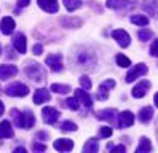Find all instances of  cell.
Masks as SVG:
<instances>
[{
    "label": "cell",
    "instance_id": "83f0119b",
    "mask_svg": "<svg viewBox=\"0 0 158 153\" xmlns=\"http://www.w3.org/2000/svg\"><path fill=\"white\" fill-rule=\"evenodd\" d=\"M51 91L58 93V94H69V93H70V86H69V85L53 83V85H51Z\"/></svg>",
    "mask_w": 158,
    "mask_h": 153
},
{
    "label": "cell",
    "instance_id": "d590c367",
    "mask_svg": "<svg viewBox=\"0 0 158 153\" xmlns=\"http://www.w3.org/2000/svg\"><path fill=\"white\" fill-rule=\"evenodd\" d=\"M99 136L101 137H110V136H112V128H109V126L101 128L99 129Z\"/></svg>",
    "mask_w": 158,
    "mask_h": 153
},
{
    "label": "cell",
    "instance_id": "5b68a950",
    "mask_svg": "<svg viewBox=\"0 0 158 153\" xmlns=\"http://www.w3.org/2000/svg\"><path fill=\"white\" fill-rule=\"evenodd\" d=\"M112 38H115L117 43L122 48H126V46H129V43H131L129 34L125 31V29H117V31H112Z\"/></svg>",
    "mask_w": 158,
    "mask_h": 153
},
{
    "label": "cell",
    "instance_id": "277c9868",
    "mask_svg": "<svg viewBox=\"0 0 158 153\" xmlns=\"http://www.w3.org/2000/svg\"><path fill=\"white\" fill-rule=\"evenodd\" d=\"M45 62H46V65H48L53 72H61L62 70V56L59 53L48 54V56H46V59H45Z\"/></svg>",
    "mask_w": 158,
    "mask_h": 153
},
{
    "label": "cell",
    "instance_id": "ffe728a7",
    "mask_svg": "<svg viewBox=\"0 0 158 153\" xmlns=\"http://www.w3.org/2000/svg\"><path fill=\"white\" fill-rule=\"evenodd\" d=\"M115 117H117V110L115 109H106V110L98 112V118L104 120V121H109V123H114Z\"/></svg>",
    "mask_w": 158,
    "mask_h": 153
},
{
    "label": "cell",
    "instance_id": "836d02e7",
    "mask_svg": "<svg viewBox=\"0 0 158 153\" xmlns=\"http://www.w3.org/2000/svg\"><path fill=\"white\" fill-rule=\"evenodd\" d=\"M66 105L70 110H78V99L77 97H69V99H66Z\"/></svg>",
    "mask_w": 158,
    "mask_h": 153
},
{
    "label": "cell",
    "instance_id": "8fae6325",
    "mask_svg": "<svg viewBox=\"0 0 158 153\" xmlns=\"http://www.w3.org/2000/svg\"><path fill=\"white\" fill-rule=\"evenodd\" d=\"M13 46L16 48L18 53L24 54L26 50H27V38L24 37V34H16L15 38H13Z\"/></svg>",
    "mask_w": 158,
    "mask_h": 153
},
{
    "label": "cell",
    "instance_id": "cb8c5ba5",
    "mask_svg": "<svg viewBox=\"0 0 158 153\" xmlns=\"http://www.w3.org/2000/svg\"><path fill=\"white\" fill-rule=\"evenodd\" d=\"M11 118H13V121H15V124L18 128L24 129V112H19V110L13 109L11 110Z\"/></svg>",
    "mask_w": 158,
    "mask_h": 153
},
{
    "label": "cell",
    "instance_id": "1f68e13d",
    "mask_svg": "<svg viewBox=\"0 0 158 153\" xmlns=\"http://www.w3.org/2000/svg\"><path fill=\"white\" fill-rule=\"evenodd\" d=\"M137 37H139V40H141V42H147V40H150V38L153 37V32L144 29V31H139L137 32Z\"/></svg>",
    "mask_w": 158,
    "mask_h": 153
},
{
    "label": "cell",
    "instance_id": "e575fe53",
    "mask_svg": "<svg viewBox=\"0 0 158 153\" xmlns=\"http://www.w3.org/2000/svg\"><path fill=\"white\" fill-rule=\"evenodd\" d=\"M80 85H81V88H83V89H86V91H88V89L91 88V80L88 78L86 75H83V76H80Z\"/></svg>",
    "mask_w": 158,
    "mask_h": 153
},
{
    "label": "cell",
    "instance_id": "7c38bea8",
    "mask_svg": "<svg viewBox=\"0 0 158 153\" xmlns=\"http://www.w3.org/2000/svg\"><path fill=\"white\" fill-rule=\"evenodd\" d=\"M37 3H39V6L46 13H58L59 5H58L56 0H37Z\"/></svg>",
    "mask_w": 158,
    "mask_h": 153
},
{
    "label": "cell",
    "instance_id": "f1b7e54d",
    "mask_svg": "<svg viewBox=\"0 0 158 153\" xmlns=\"http://www.w3.org/2000/svg\"><path fill=\"white\" fill-rule=\"evenodd\" d=\"M131 23L136 26H147L148 24V18L144 14H133L131 16Z\"/></svg>",
    "mask_w": 158,
    "mask_h": 153
},
{
    "label": "cell",
    "instance_id": "52a82bcc",
    "mask_svg": "<svg viewBox=\"0 0 158 153\" xmlns=\"http://www.w3.org/2000/svg\"><path fill=\"white\" fill-rule=\"evenodd\" d=\"M114 86H115V80H112V78H109V80H106L104 83H101V85H99V89H98V99H99V101H107L109 91L112 89Z\"/></svg>",
    "mask_w": 158,
    "mask_h": 153
},
{
    "label": "cell",
    "instance_id": "603a6c76",
    "mask_svg": "<svg viewBox=\"0 0 158 153\" xmlns=\"http://www.w3.org/2000/svg\"><path fill=\"white\" fill-rule=\"evenodd\" d=\"M99 150V140L91 137L89 140H86V143L83 145V151L85 153H96Z\"/></svg>",
    "mask_w": 158,
    "mask_h": 153
},
{
    "label": "cell",
    "instance_id": "3957f363",
    "mask_svg": "<svg viewBox=\"0 0 158 153\" xmlns=\"http://www.w3.org/2000/svg\"><path fill=\"white\" fill-rule=\"evenodd\" d=\"M26 75L29 76L31 80L37 81V83H42L45 80V73L40 69V65H37V64H31L29 67H27V69H26Z\"/></svg>",
    "mask_w": 158,
    "mask_h": 153
},
{
    "label": "cell",
    "instance_id": "d6a6232c",
    "mask_svg": "<svg viewBox=\"0 0 158 153\" xmlns=\"http://www.w3.org/2000/svg\"><path fill=\"white\" fill-rule=\"evenodd\" d=\"M61 129L66 131V132H70V131H75L77 129V124L72 123V121H62L61 123Z\"/></svg>",
    "mask_w": 158,
    "mask_h": 153
},
{
    "label": "cell",
    "instance_id": "7402d4cb",
    "mask_svg": "<svg viewBox=\"0 0 158 153\" xmlns=\"http://www.w3.org/2000/svg\"><path fill=\"white\" fill-rule=\"evenodd\" d=\"M137 118H139V121H142V123H148V121L153 118V109L152 107L141 109V112L137 113Z\"/></svg>",
    "mask_w": 158,
    "mask_h": 153
},
{
    "label": "cell",
    "instance_id": "7a4b0ae2",
    "mask_svg": "<svg viewBox=\"0 0 158 153\" xmlns=\"http://www.w3.org/2000/svg\"><path fill=\"white\" fill-rule=\"evenodd\" d=\"M6 96H11V97H24V96L29 94V88L24 83H11L5 88Z\"/></svg>",
    "mask_w": 158,
    "mask_h": 153
},
{
    "label": "cell",
    "instance_id": "f35d334b",
    "mask_svg": "<svg viewBox=\"0 0 158 153\" xmlns=\"http://www.w3.org/2000/svg\"><path fill=\"white\" fill-rule=\"evenodd\" d=\"M32 53H34V54H37V56H40V54L43 53V46H42L40 43L34 45V48H32Z\"/></svg>",
    "mask_w": 158,
    "mask_h": 153
},
{
    "label": "cell",
    "instance_id": "484cf974",
    "mask_svg": "<svg viewBox=\"0 0 158 153\" xmlns=\"http://www.w3.org/2000/svg\"><path fill=\"white\" fill-rule=\"evenodd\" d=\"M61 24L64 27H80L81 26V19H78V18H62Z\"/></svg>",
    "mask_w": 158,
    "mask_h": 153
},
{
    "label": "cell",
    "instance_id": "ba28073f",
    "mask_svg": "<svg viewBox=\"0 0 158 153\" xmlns=\"http://www.w3.org/2000/svg\"><path fill=\"white\" fill-rule=\"evenodd\" d=\"M150 89V81H147V80H142V81H139L134 88H133V97H136V99H141V97H144V96L147 94V91Z\"/></svg>",
    "mask_w": 158,
    "mask_h": 153
},
{
    "label": "cell",
    "instance_id": "2e32d148",
    "mask_svg": "<svg viewBox=\"0 0 158 153\" xmlns=\"http://www.w3.org/2000/svg\"><path fill=\"white\" fill-rule=\"evenodd\" d=\"M50 99H51L50 91H48V89H43V88L37 89L35 94H34V104H37V105H40V104H43V102H48Z\"/></svg>",
    "mask_w": 158,
    "mask_h": 153
},
{
    "label": "cell",
    "instance_id": "9c48e42d",
    "mask_svg": "<svg viewBox=\"0 0 158 153\" xmlns=\"http://www.w3.org/2000/svg\"><path fill=\"white\" fill-rule=\"evenodd\" d=\"M42 115H43V121L46 124H54L59 118V112L56 109H53V107H45L42 110Z\"/></svg>",
    "mask_w": 158,
    "mask_h": 153
},
{
    "label": "cell",
    "instance_id": "4dcf8cb0",
    "mask_svg": "<svg viewBox=\"0 0 158 153\" xmlns=\"http://www.w3.org/2000/svg\"><path fill=\"white\" fill-rule=\"evenodd\" d=\"M117 64L120 65V67H129L131 65V61H129V57H126L125 54H117Z\"/></svg>",
    "mask_w": 158,
    "mask_h": 153
},
{
    "label": "cell",
    "instance_id": "b9f144b4",
    "mask_svg": "<svg viewBox=\"0 0 158 153\" xmlns=\"http://www.w3.org/2000/svg\"><path fill=\"white\" fill-rule=\"evenodd\" d=\"M3 110H5V107H3V102L0 101V117H2V115H3Z\"/></svg>",
    "mask_w": 158,
    "mask_h": 153
},
{
    "label": "cell",
    "instance_id": "f6af8a7d",
    "mask_svg": "<svg viewBox=\"0 0 158 153\" xmlns=\"http://www.w3.org/2000/svg\"><path fill=\"white\" fill-rule=\"evenodd\" d=\"M156 139H158V123H156Z\"/></svg>",
    "mask_w": 158,
    "mask_h": 153
},
{
    "label": "cell",
    "instance_id": "ee69618b",
    "mask_svg": "<svg viewBox=\"0 0 158 153\" xmlns=\"http://www.w3.org/2000/svg\"><path fill=\"white\" fill-rule=\"evenodd\" d=\"M153 102H155V105H156V107H158V93L155 94V97H153Z\"/></svg>",
    "mask_w": 158,
    "mask_h": 153
},
{
    "label": "cell",
    "instance_id": "60d3db41",
    "mask_svg": "<svg viewBox=\"0 0 158 153\" xmlns=\"http://www.w3.org/2000/svg\"><path fill=\"white\" fill-rule=\"evenodd\" d=\"M31 3V0H18V5L19 6H27Z\"/></svg>",
    "mask_w": 158,
    "mask_h": 153
},
{
    "label": "cell",
    "instance_id": "ab89813d",
    "mask_svg": "<svg viewBox=\"0 0 158 153\" xmlns=\"http://www.w3.org/2000/svg\"><path fill=\"white\" fill-rule=\"evenodd\" d=\"M107 150H112V151H125V150H126V147H125V145H117V147L109 145V147H107Z\"/></svg>",
    "mask_w": 158,
    "mask_h": 153
},
{
    "label": "cell",
    "instance_id": "4316f807",
    "mask_svg": "<svg viewBox=\"0 0 158 153\" xmlns=\"http://www.w3.org/2000/svg\"><path fill=\"white\" fill-rule=\"evenodd\" d=\"M35 124V117L31 110H24V129H31Z\"/></svg>",
    "mask_w": 158,
    "mask_h": 153
},
{
    "label": "cell",
    "instance_id": "4fadbf2b",
    "mask_svg": "<svg viewBox=\"0 0 158 153\" xmlns=\"http://www.w3.org/2000/svg\"><path fill=\"white\" fill-rule=\"evenodd\" d=\"M75 97L78 99V102L86 109H91L93 107V101H91V96L85 91V89H77L75 91Z\"/></svg>",
    "mask_w": 158,
    "mask_h": 153
},
{
    "label": "cell",
    "instance_id": "d4e9b609",
    "mask_svg": "<svg viewBox=\"0 0 158 153\" xmlns=\"http://www.w3.org/2000/svg\"><path fill=\"white\" fill-rule=\"evenodd\" d=\"M152 150V143L147 137H141V143H139V147L136 148V153H147Z\"/></svg>",
    "mask_w": 158,
    "mask_h": 153
},
{
    "label": "cell",
    "instance_id": "ac0fdd59",
    "mask_svg": "<svg viewBox=\"0 0 158 153\" xmlns=\"http://www.w3.org/2000/svg\"><path fill=\"white\" fill-rule=\"evenodd\" d=\"M142 8L145 10V13H148L152 18L158 19V0H147L142 5Z\"/></svg>",
    "mask_w": 158,
    "mask_h": 153
},
{
    "label": "cell",
    "instance_id": "d6986e66",
    "mask_svg": "<svg viewBox=\"0 0 158 153\" xmlns=\"http://www.w3.org/2000/svg\"><path fill=\"white\" fill-rule=\"evenodd\" d=\"M13 137V128H11V123L5 120L0 123V139H10Z\"/></svg>",
    "mask_w": 158,
    "mask_h": 153
},
{
    "label": "cell",
    "instance_id": "f546056e",
    "mask_svg": "<svg viewBox=\"0 0 158 153\" xmlns=\"http://www.w3.org/2000/svg\"><path fill=\"white\" fill-rule=\"evenodd\" d=\"M62 2L69 11H75V10H78L81 6V0H62Z\"/></svg>",
    "mask_w": 158,
    "mask_h": 153
},
{
    "label": "cell",
    "instance_id": "e0dca14e",
    "mask_svg": "<svg viewBox=\"0 0 158 153\" xmlns=\"http://www.w3.org/2000/svg\"><path fill=\"white\" fill-rule=\"evenodd\" d=\"M18 73V69L15 65H0V80H8V78H11V76H15Z\"/></svg>",
    "mask_w": 158,
    "mask_h": 153
},
{
    "label": "cell",
    "instance_id": "7bdbcfd3",
    "mask_svg": "<svg viewBox=\"0 0 158 153\" xmlns=\"http://www.w3.org/2000/svg\"><path fill=\"white\" fill-rule=\"evenodd\" d=\"M15 153H26V150L19 147V148H16V150H15Z\"/></svg>",
    "mask_w": 158,
    "mask_h": 153
},
{
    "label": "cell",
    "instance_id": "8992f818",
    "mask_svg": "<svg viewBox=\"0 0 158 153\" xmlns=\"http://www.w3.org/2000/svg\"><path fill=\"white\" fill-rule=\"evenodd\" d=\"M145 73H147V65L145 64H137V65H134L133 69L126 73V81L133 83L134 80H137V76H142Z\"/></svg>",
    "mask_w": 158,
    "mask_h": 153
},
{
    "label": "cell",
    "instance_id": "30bf717a",
    "mask_svg": "<svg viewBox=\"0 0 158 153\" xmlns=\"http://www.w3.org/2000/svg\"><path fill=\"white\" fill-rule=\"evenodd\" d=\"M133 123H134L133 112L125 110L118 115V128H129V126H133Z\"/></svg>",
    "mask_w": 158,
    "mask_h": 153
},
{
    "label": "cell",
    "instance_id": "74e56055",
    "mask_svg": "<svg viewBox=\"0 0 158 153\" xmlns=\"http://www.w3.org/2000/svg\"><path fill=\"white\" fill-rule=\"evenodd\" d=\"M150 54L155 56V57H158V40H155V42L152 43V46H150Z\"/></svg>",
    "mask_w": 158,
    "mask_h": 153
},
{
    "label": "cell",
    "instance_id": "6da1fadb",
    "mask_svg": "<svg viewBox=\"0 0 158 153\" xmlns=\"http://www.w3.org/2000/svg\"><path fill=\"white\" fill-rule=\"evenodd\" d=\"M72 61L78 69L83 70H93L96 67V56L89 50H77L75 53H72Z\"/></svg>",
    "mask_w": 158,
    "mask_h": 153
},
{
    "label": "cell",
    "instance_id": "44dd1931",
    "mask_svg": "<svg viewBox=\"0 0 158 153\" xmlns=\"http://www.w3.org/2000/svg\"><path fill=\"white\" fill-rule=\"evenodd\" d=\"M107 8L112 10H125L131 5V0H107Z\"/></svg>",
    "mask_w": 158,
    "mask_h": 153
},
{
    "label": "cell",
    "instance_id": "8d00e7d4",
    "mask_svg": "<svg viewBox=\"0 0 158 153\" xmlns=\"http://www.w3.org/2000/svg\"><path fill=\"white\" fill-rule=\"evenodd\" d=\"M32 150H34V151H45V150H46V145H43V143H39V142H34V143H32Z\"/></svg>",
    "mask_w": 158,
    "mask_h": 153
},
{
    "label": "cell",
    "instance_id": "5bb4252c",
    "mask_svg": "<svg viewBox=\"0 0 158 153\" xmlns=\"http://www.w3.org/2000/svg\"><path fill=\"white\" fill-rule=\"evenodd\" d=\"M15 26H16V24H15V19L10 18V16H5V18L2 19V23H0V29H2V34H5V35L13 34Z\"/></svg>",
    "mask_w": 158,
    "mask_h": 153
},
{
    "label": "cell",
    "instance_id": "9a60e30c",
    "mask_svg": "<svg viewBox=\"0 0 158 153\" xmlns=\"http://www.w3.org/2000/svg\"><path fill=\"white\" fill-rule=\"evenodd\" d=\"M53 147L58 151H70L73 148V140H70V139H58V140H54Z\"/></svg>",
    "mask_w": 158,
    "mask_h": 153
}]
</instances>
